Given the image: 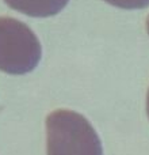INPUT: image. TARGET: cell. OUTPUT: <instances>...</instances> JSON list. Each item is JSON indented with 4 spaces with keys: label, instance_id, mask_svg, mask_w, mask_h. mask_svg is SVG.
Returning <instances> with one entry per match:
<instances>
[{
    "label": "cell",
    "instance_id": "obj_3",
    "mask_svg": "<svg viewBox=\"0 0 149 155\" xmlns=\"http://www.w3.org/2000/svg\"><path fill=\"white\" fill-rule=\"evenodd\" d=\"M69 0H4L10 8L33 18H48L57 15Z\"/></svg>",
    "mask_w": 149,
    "mask_h": 155
},
{
    "label": "cell",
    "instance_id": "obj_5",
    "mask_svg": "<svg viewBox=\"0 0 149 155\" xmlns=\"http://www.w3.org/2000/svg\"><path fill=\"white\" fill-rule=\"evenodd\" d=\"M147 114L149 117V88H148V93H147Z\"/></svg>",
    "mask_w": 149,
    "mask_h": 155
},
{
    "label": "cell",
    "instance_id": "obj_2",
    "mask_svg": "<svg viewBox=\"0 0 149 155\" xmlns=\"http://www.w3.org/2000/svg\"><path fill=\"white\" fill-rule=\"evenodd\" d=\"M40 40L26 23L11 16H0V71L24 75L35 70L41 60Z\"/></svg>",
    "mask_w": 149,
    "mask_h": 155
},
{
    "label": "cell",
    "instance_id": "obj_6",
    "mask_svg": "<svg viewBox=\"0 0 149 155\" xmlns=\"http://www.w3.org/2000/svg\"><path fill=\"white\" fill-rule=\"evenodd\" d=\"M145 27H147V33H148V35H149V16H148V19H147V25H145Z\"/></svg>",
    "mask_w": 149,
    "mask_h": 155
},
{
    "label": "cell",
    "instance_id": "obj_4",
    "mask_svg": "<svg viewBox=\"0 0 149 155\" xmlns=\"http://www.w3.org/2000/svg\"><path fill=\"white\" fill-rule=\"evenodd\" d=\"M104 2L123 10H142L149 7V0H104Z\"/></svg>",
    "mask_w": 149,
    "mask_h": 155
},
{
    "label": "cell",
    "instance_id": "obj_1",
    "mask_svg": "<svg viewBox=\"0 0 149 155\" xmlns=\"http://www.w3.org/2000/svg\"><path fill=\"white\" fill-rule=\"evenodd\" d=\"M48 155H103V148L91 123L73 110L57 109L46 117Z\"/></svg>",
    "mask_w": 149,
    "mask_h": 155
}]
</instances>
